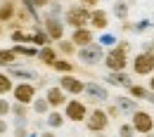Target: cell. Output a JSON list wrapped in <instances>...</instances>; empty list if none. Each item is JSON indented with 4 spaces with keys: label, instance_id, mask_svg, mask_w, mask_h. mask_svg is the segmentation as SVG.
<instances>
[{
    "label": "cell",
    "instance_id": "1",
    "mask_svg": "<svg viewBox=\"0 0 154 137\" xmlns=\"http://www.w3.org/2000/svg\"><path fill=\"white\" fill-rule=\"evenodd\" d=\"M64 24L74 31V28H83V26H90V10L83 7L81 2L76 5H69L64 10Z\"/></svg>",
    "mask_w": 154,
    "mask_h": 137
},
{
    "label": "cell",
    "instance_id": "2",
    "mask_svg": "<svg viewBox=\"0 0 154 137\" xmlns=\"http://www.w3.org/2000/svg\"><path fill=\"white\" fill-rule=\"evenodd\" d=\"M104 55H107V52H104L102 43H90V45H85V47H78L76 59L83 66H97V64L104 61Z\"/></svg>",
    "mask_w": 154,
    "mask_h": 137
},
{
    "label": "cell",
    "instance_id": "3",
    "mask_svg": "<svg viewBox=\"0 0 154 137\" xmlns=\"http://www.w3.org/2000/svg\"><path fill=\"white\" fill-rule=\"evenodd\" d=\"M131 69H133V76L137 78H149L154 73V52H137L131 59Z\"/></svg>",
    "mask_w": 154,
    "mask_h": 137
},
{
    "label": "cell",
    "instance_id": "4",
    "mask_svg": "<svg viewBox=\"0 0 154 137\" xmlns=\"http://www.w3.org/2000/svg\"><path fill=\"white\" fill-rule=\"evenodd\" d=\"M43 28H45V33L50 36L52 43H59V40H64V33H66V24H64V17H52V14H48V12H43Z\"/></svg>",
    "mask_w": 154,
    "mask_h": 137
},
{
    "label": "cell",
    "instance_id": "5",
    "mask_svg": "<svg viewBox=\"0 0 154 137\" xmlns=\"http://www.w3.org/2000/svg\"><path fill=\"white\" fill-rule=\"evenodd\" d=\"M109 123H112V118L107 116V111L102 109V106H97V109H90V114L85 118V130L88 133H107V128H109Z\"/></svg>",
    "mask_w": 154,
    "mask_h": 137
},
{
    "label": "cell",
    "instance_id": "6",
    "mask_svg": "<svg viewBox=\"0 0 154 137\" xmlns=\"http://www.w3.org/2000/svg\"><path fill=\"white\" fill-rule=\"evenodd\" d=\"M104 69L107 71H126L128 69V64H131V57L126 55V52H121L119 47H109L107 50V55H104Z\"/></svg>",
    "mask_w": 154,
    "mask_h": 137
},
{
    "label": "cell",
    "instance_id": "7",
    "mask_svg": "<svg viewBox=\"0 0 154 137\" xmlns=\"http://www.w3.org/2000/svg\"><path fill=\"white\" fill-rule=\"evenodd\" d=\"M83 95H85V102H93V104H100V102H109L112 95H109V88L104 85V83H97V80H85V90H83Z\"/></svg>",
    "mask_w": 154,
    "mask_h": 137
},
{
    "label": "cell",
    "instance_id": "8",
    "mask_svg": "<svg viewBox=\"0 0 154 137\" xmlns=\"http://www.w3.org/2000/svg\"><path fill=\"white\" fill-rule=\"evenodd\" d=\"M38 97V85L36 83H29V80H21L14 85L12 90V102H21V104H33V99Z\"/></svg>",
    "mask_w": 154,
    "mask_h": 137
},
{
    "label": "cell",
    "instance_id": "9",
    "mask_svg": "<svg viewBox=\"0 0 154 137\" xmlns=\"http://www.w3.org/2000/svg\"><path fill=\"white\" fill-rule=\"evenodd\" d=\"M62 111H64L66 121H71V123H85V118L90 114V109H88V104L83 99H69Z\"/></svg>",
    "mask_w": 154,
    "mask_h": 137
},
{
    "label": "cell",
    "instance_id": "10",
    "mask_svg": "<svg viewBox=\"0 0 154 137\" xmlns=\"http://www.w3.org/2000/svg\"><path fill=\"white\" fill-rule=\"evenodd\" d=\"M57 85L69 95V97H81L83 90H85V80H81L76 73H64V76H59Z\"/></svg>",
    "mask_w": 154,
    "mask_h": 137
},
{
    "label": "cell",
    "instance_id": "11",
    "mask_svg": "<svg viewBox=\"0 0 154 137\" xmlns=\"http://www.w3.org/2000/svg\"><path fill=\"white\" fill-rule=\"evenodd\" d=\"M5 71H7L12 78L36 83L38 88H43V85H45V78H40V76L36 73V71H33V69H26V66H19V64H10V66H5Z\"/></svg>",
    "mask_w": 154,
    "mask_h": 137
},
{
    "label": "cell",
    "instance_id": "12",
    "mask_svg": "<svg viewBox=\"0 0 154 137\" xmlns=\"http://www.w3.org/2000/svg\"><path fill=\"white\" fill-rule=\"evenodd\" d=\"M131 123H133L137 135H149L154 130V116L149 111H145V109H137L133 116H131Z\"/></svg>",
    "mask_w": 154,
    "mask_h": 137
},
{
    "label": "cell",
    "instance_id": "13",
    "mask_svg": "<svg viewBox=\"0 0 154 137\" xmlns=\"http://www.w3.org/2000/svg\"><path fill=\"white\" fill-rule=\"evenodd\" d=\"M45 99L50 102V109H64L66 102H69V95L59 88V85H50L45 90Z\"/></svg>",
    "mask_w": 154,
    "mask_h": 137
},
{
    "label": "cell",
    "instance_id": "14",
    "mask_svg": "<svg viewBox=\"0 0 154 137\" xmlns=\"http://www.w3.org/2000/svg\"><path fill=\"white\" fill-rule=\"evenodd\" d=\"M109 12L104 10V7H95V10H90V28L93 31H107L109 28Z\"/></svg>",
    "mask_w": 154,
    "mask_h": 137
},
{
    "label": "cell",
    "instance_id": "15",
    "mask_svg": "<svg viewBox=\"0 0 154 137\" xmlns=\"http://www.w3.org/2000/svg\"><path fill=\"white\" fill-rule=\"evenodd\" d=\"M69 40L76 45V47H85V45H90V43H95V31L90 28V26H83V28H74L71 31V36Z\"/></svg>",
    "mask_w": 154,
    "mask_h": 137
},
{
    "label": "cell",
    "instance_id": "16",
    "mask_svg": "<svg viewBox=\"0 0 154 137\" xmlns=\"http://www.w3.org/2000/svg\"><path fill=\"white\" fill-rule=\"evenodd\" d=\"M104 80H107V85L126 88V90L133 85V76H131L128 71H107V73H104Z\"/></svg>",
    "mask_w": 154,
    "mask_h": 137
},
{
    "label": "cell",
    "instance_id": "17",
    "mask_svg": "<svg viewBox=\"0 0 154 137\" xmlns=\"http://www.w3.org/2000/svg\"><path fill=\"white\" fill-rule=\"evenodd\" d=\"M17 10H19V0H0V24L7 26L10 21H14Z\"/></svg>",
    "mask_w": 154,
    "mask_h": 137
},
{
    "label": "cell",
    "instance_id": "18",
    "mask_svg": "<svg viewBox=\"0 0 154 137\" xmlns=\"http://www.w3.org/2000/svg\"><path fill=\"white\" fill-rule=\"evenodd\" d=\"M114 104L121 109V114L123 116H133L135 111L140 109L137 106V99H133L131 95H121V97H114Z\"/></svg>",
    "mask_w": 154,
    "mask_h": 137
},
{
    "label": "cell",
    "instance_id": "19",
    "mask_svg": "<svg viewBox=\"0 0 154 137\" xmlns=\"http://www.w3.org/2000/svg\"><path fill=\"white\" fill-rule=\"evenodd\" d=\"M59 59V52L55 45H45V47H40L38 50V61L40 64H45V66H50L52 69V64Z\"/></svg>",
    "mask_w": 154,
    "mask_h": 137
},
{
    "label": "cell",
    "instance_id": "20",
    "mask_svg": "<svg viewBox=\"0 0 154 137\" xmlns=\"http://www.w3.org/2000/svg\"><path fill=\"white\" fill-rule=\"evenodd\" d=\"M64 123H66V116H64L62 109H52V111L45 116V125H48L50 130H59Z\"/></svg>",
    "mask_w": 154,
    "mask_h": 137
},
{
    "label": "cell",
    "instance_id": "21",
    "mask_svg": "<svg viewBox=\"0 0 154 137\" xmlns=\"http://www.w3.org/2000/svg\"><path fill=\"white\" fill-rule=\"evenodd\" d=\"M29 111H31V106H29V104L12 102V114H10V116L14 118V123H29Z\"/></svg>",
    "mask_w": 154,
    "mask_h": 137
},
{
    "label": "cell",
    "instance_id": "22",
    "mask_svg": "<svg viewBox=\"0 0 154 137\" xmlns=\"http://www.w3.org/2000/svg\"><path fill=\"white\" fill-rule=\"evenodd\" d=\"M55 47H57L59 57H66V59L76 57V52H78V47H76V45H74L69 38H64V40H59V43H55Z\"/></svg>",
    "mask_w": 154,
    "mask_h": 137
},
{
    "label": "cell",
    "instance_id": "23",
    "mask_svg": "<svg viewBox=\"0 0 154 137\" xmlns=\"http://www.w3.org/2000/svg\"><path fill=\"white\" fill-rule=\"evenodd\" d=\"M14 85H17V83H14V78H12V76H10L5 69H2V71H0V97H7V95H12Z\"/></svg>",
    "mask_w": 154,
    "mask_h": 137
},
{
    "label": "cell",
    "instance_id": "24",
    "mask_svg": "<svg viewBox=\"0 0 154 137\" xmlns=\"http://www.w3.org/2000/svg\"><path fill=\"white\" fill-rule=\"evenodd\" d=\"M128 12H131V5H128L126 0H114V5H112V14H114L119 21L128 19Z\"/></svg>",
    "mask_w": 154,
    "mask_h": 137
},
{
    "label": "cell",
    "instance_id": "25",
    "mask_svg": "<svg viewBox=\"0 0 154 137\" xmlns=\"http://www.w3.org/2000/svg\"><path fill=\"white\" fill-rule=\"evenodd\" d=\"M12 50H14L17 57H26V59L36 57L38 59V50L40 47H36V45H12Z\"/></svg>",
    "mask_w": 154,
    "mask_h": 137
},
{
    "label": "cell",
    "instance_id": "26",
    "mask_svg": "<svg viewBox=\"0 0 154 137\" xmlns=\"http://www.w3.org/2000/svg\"><path fill=\"white\" fill-rule=\"evenodd\" d=\"M52 69L57 71L59 76H64V73H74V71H76V64H74V61H69L66 57H59L57 61L52 64Z\"/></svg>",
    "mask_w": 154,
    "mask_h": 137
},
{
    "label": "cell",
    "instance_id": "27",
    "mask_svg": "<svg viewBox=\"0 0 154 137\" xmlns=\"http://www.w3.org/2000/svg\"><path fill=\"white\" fill-rule=\"evenodd\" d=\"M31 111H33V114H38V116H48V114L52 111V109H50V102L45 99V95L33 99V104H31Z\"/></svg>",
    "mask_w": 154,
    "mask_h": 137
},
{
    "label": "cell",
    "instance_id": "28",
    "mask_svg": "<svg viewBox=\"0 0 154 137\" xmlns=\"http://www.w3.org/2000/svg\"><path fill=\"white\" fill-rule=\"evenodd\" d=\"M128 95H131L133 99H137V102H140V99H147L149 88H147V85H142V83H133V85L128 88Z\"/></svg>",
    "mask_w": 154,
    "mask_h": 137
},
{
    "label": "cell",
    "instance_id": "29",
    "mask_svg": "<svg viewBox=\"0 0 154 137\" xmlns=\"http://www.w3.org/2000/svg\"><path fill=\"white\" fill-rule=\"evenodd\" d=\"M17 55H14V50L12 47H5V50H0V64L2 66H10V64H17Z\"/></svg>",
    "mask_w": 154,
    "mask_h": 137
},
{
    "label": "cell",
    "instance_id": "30",
    "mask_svg": "<svg viewBox=\"0 0 154 137\" xmlns=\"http://www.w3.org/2000/svg\"><path fill=\"white\" fill-rule=\"evenodd\" d=\"M152 28H154L152 19H140V21H135L133 33H147V31H152Z\"/></svg>",
    "mask_w": 154,
    "mask_h": 137
},
{
    "label": "cell",
    "instance_id": "31",
    "mask_svg": "<svg viewBox=\"0 0 154 137\" xmlns=\"http://www.w3.org/2000/svg\"><path fill=\"white\" fill-rule=\"evenodd\" d=\"M135 135H137V133H135V128H133L131 121H128V123L123 121V123L119 125V137H135Z\"/></svg>",
    "mask_w": 154,
    "mask_h": 137
},
{
    "label": "cell",
    "instance_id": "32",
    "mask_svg": "<svg viewBox=\"0 0 154 137\" xmlns=\"http://www.w3.org/2000/svg\"><path fill=\"white\" fill-rule=\"evenodd\" d=\"M64 10H66V7H62V2L52 0V2H50V7H48L45 12H48V14H52V17H64Z\"/></svg>",
    "mask_w": 154,
    "mask_h": 137
},
{
    "label": "cell",
    "instance_id": "33",
    "mask_svg": "<svg viewBox=\"0 0 154 137\" xmlns=\"http://www.w3.org/2000/svg\"><path fill=\"white\" fill-rule=\"evenodd\" d=\"M104 111H107V116H109V118H121V116H123L121 109L116 106L114 102H107V104H104Z\"/></svg>",
    "mask_w": 154,
    "mask_h": 137
},
{
    "label": "cell",
    "instance_id": "34",
    "mask_svg": "<svg viewBox=\"0 0 154 137\" xmlns=\"http://www.w3.org/2000/svg\"><path fill=\"white\" fill-rule=\"evenodd\" d=\"M12 114V102L5 97H0V118H7Z\"/></svg>",
    "mask_w": 154,
    "mask_h": 137
},
{
    "label": "cell",
    "instance_id": "35",
    "mask_svg": "<svg viewBox=\"0 0 154 137\" xmlns=\"http://www.w3.org/2000/svg\"><path fill=\"white\" fill-rule=\"evenodd\" d=\"M14 137H31L29 135V123H14Z\"/></svg>",
    "mask_w": 154,
    "mask_h": 137
},
{
    "label": "cell",
    "instance_id": "36",
    "mask_svg": "<svg viewBox=\"0 0 154 137\" xmlns=\"http://www.w3.org/2000/svg\"><path fill=\"white\" fill-rule=\"evenodd\" d=\"M133 28H135V21H131V19L121 21V33H133Z\"/></svg>",
    "mask_w": 154,
    "mask_h": 137
},
{
    "label": "cell",
    "instance_id": "37",
    "mask_svg": "<svg viewBox=\"0 0 154 137\" xmlns=\"http://www.w3.org/2000/svg\"><path fill=\"white\" fill-rule=\"evenodd\" d=\"M114 47H119V50H121V52H126V55L131 52V43H128V40H116Z\"/></svg>",
    "mask_w": 154,
    "mask_h": 137
},
{
    "label": "cell",
    "instance_id": "38",
    "mask_svg": "<svg viewBox=\"0 0 154 137\" xmlns=\"http://www.w3.org/2000/svg\"><path fill=\"white\" fill-rule=\"evenodd\" d=\"M83 7H88V10H95V7H100V2L102 0H78Z\"/></svg>",
    "mask_w": 154,
    "mask_h": 137
},
{
    "label": "cell",
    "instance_id": "39",
    "mask_svg": "<svg viewBox=\"0 0 154 137\" xmlns=\"http://www.w3.org/2000/svg\"><path fill=\"white\" fill-rule=\"evenodd\" d=\"M7 130H10V123H7V118H0V137L7 135Z\"/></svg>",
    "mask_w": 154,
    "mask_h": 137
},
{
    "label": "cell",
    "instance_id": "40",
    "mask_svg": "<svg viewBox=\"0 0 154 137\" xmlns=\"http://www.w3.org/2000/svg\"><path fill=\"white\" fill-rule=\"evenodd\" d=\"M38 137H57V133H55V130H50V128H48V130H43V133H40Z\"/></svg>",
    "mask_w": 154,
    "mask_h": 137
},
{
    "label": "cell",
    "instance_id": "41",
    "mask_svg": "<svg viewBox=\"0 0 154 137\" xmlns=\"http://www.w3.org/2000/svg\"><path fill=\"white\" fill-rule=\"evenodd\" d=\"M145 102H149V104L154 106V92H152V90H149V95H147V99H145Z\"/></svg>",
    "mask_w": 154,
    "mask_h": 137
},
{
    "label": "cell",
    "instance_id": "42",
    "mask_svg": "<svg viewBox=\"0 0 154 137\" xmlns=\"http://www.w3.org/2000/svg\"><path fill=\"white\" fill-rule=\"evenodd\" d=\"M147 88H149V90H152V92H154V73H152V76H149V83H147Z\"/></svg>",
    "mask_w": 154,
    "mask_h": 137
},
{
    "label": "cell",
    "instance_id": "43",
    "mask_svg": "<svg viewBox=\"0 0 154 137\" xmlns=\"http://www.w3.org/2000/svg\"><path fill=\"white\" fill-rule=\"evenodd\" d=\"M2 33H5V26H2V24H0V36H2Z\"/></svg>",
    "mask_w": 154,
    "mask_h": 137
},
{
    "label": "cell",
    "instance_id": "44",
    "mask_svg": "<svg viewBox=\"0 0 154 137\" xmlns=\"http://www.w3.org/2000/svg\"><path fill=\"white\" fill-rule=\"evenodd\" d=\"M142 137H154V135H152V133H149V135H142Z\"/></svg>",
    "mask_w": 154,
    "mask_h": 137
},
{
    "label": "cell",
    "instance_id": "45",
    "mask_svg": "<svg viewBox=\"0 0 154 137\" xmlns=\"http://www.w3.org/2000/svg\"><path fill=\"white\" fill-rule=\"evenodd\" d=\"M152 24H154V12H152Z\"/></svg>",
    "mask_w": 154,
    "mask_h": 137
},
{
    "label": "cell",
    "instance_id": "46",
    "mask_svg": "<svg viewBox=\"0 0 154 137\" xmlns=\"http://www.w3.org/2000/svg\"><path fill=\"white\" fill-rule=\"evenodd\" d=\"M152 43H154V36H152Z\"/></svg>",
    "mask_w": 154,
    "mask_h": 137
}]
</instances>
